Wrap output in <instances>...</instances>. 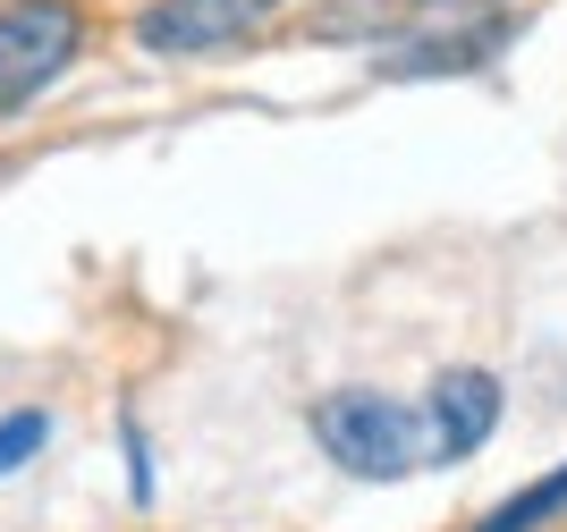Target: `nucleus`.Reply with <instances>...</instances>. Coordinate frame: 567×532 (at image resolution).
I'll return each mask as SVG.
<instances>
[{"label":"nucleus","mask_w":567,"mask_h":532,"mask_svg":"<svg viewBox=\"0 0 567 532\" xmlns=\"http://www.w3.org/2000/svg\"><path fill=\"white\" fill-rule=\"evenodd\" d=\"M313 440H322V457H331L339 473H355V482H399L406 465L424 457L415 415H406L399 397H381V389L322 397V406H313Z\"/></svg>","instance_id":"f257e3e1"},{"label":"nucleus","mask_w":567,"mask_h":532,"mask_svg":"<svg viewBox=\"0 0 567 532\" xmlns=\"http://www.w3.org/2000/svg\"><path fill=\"white\" fill-rule=\"evenodd\" d=\"M76 43H85V18L69 0H9L0 9V111H18L25 93H43L76 60Z\"/></svg>","instance_id":"f03ea898"},{"label":"nucleus","mask_w":567,"mask_h":532,"mask_svg":"<svg viewBox=\"0 0 567 532\" xmlns=\"http://www.w3.org/2000/svg\"><path fill=\"white\" fill-rule=\"evenodd\" d=\"M280 0H162L136 18L144 51H169V60H195V51H229L237 34H255Z\"/></svg>","instance_id":"7ed1b4c3"},{"label":"nucleus","mask_w":567,"mask_h":532,"mask_svg":"<svg viewBox=\"0 0 567 532\" xmlns=\"http://www.w3.org/2000/svg\"><path fill=\"white\" fill-rule=\"evenodd\" d=\"M492 423H499V380H492V372L457 364V372L432 380V457H441V465L474 457V448L492 440Z\"/></svg>","instance_id":"20e7f679"},{"label":"nucleus","mask_w":567,"mask_h":532,"mask_svg":"<svg viewBox=\"0 0 567 532\" xmlns=\"http://www.w3.org/2000/svg\"><path fill=\"white\" fill-rule=\"evenodd\" d=\"M550 515H567V465H559V473H543L525 499H508L499 515H483L474 532H534V524H550Z\"/></svg>","instance_id":"39448f33"},{"label":"nucleus","mask_w":567,"mask_h":532,"mask_svg":"<svg viewBox=\"0 0 567 532\" xmlns=\"http://www.w3.org/2000/svg\"><path fill=\"white\" fill-rule=\"evenodd\" d=\"M43 440H51V415H34V406H25V415H0V473H18Z\"/></svg>","instance_id":"423d86ee"},{"label":"nucleus","mask_w":567,"mask_h":532,"mask_svg":"<svg viewBox=\"0 0 567 532\" xmlns=\"http://www.w3.org/2000/svg\"><path fill=\"white\" fill-rule=\"evenodd\" d=\"M508 0H406V25H457V18H492Z\"/></svg>","instance_id":"0eeeda50"}]
</instances>
